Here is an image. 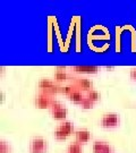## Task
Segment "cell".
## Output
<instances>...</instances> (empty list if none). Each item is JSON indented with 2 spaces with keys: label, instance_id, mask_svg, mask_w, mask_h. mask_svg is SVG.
<instances>
[{
  "label": "cell",
  "instance_id": "8",
  "mask_svg": "<svg viewBox=\"0 0 136 153\" xmlns=\"http://www.w3.org/2000/svg\"><path fill=\"white\" fill-rule=\"evenodd\" d=\"M74 136H75V142L80 143V144H86L91 141L92 134L86 128H80V129L75 131Z\"/></svg>",
  "mask_w": 136,
  "mask_h": 153
},
{
  "label": "cell",
  "instance_id": "2",
  "mask_svg": "<svg viewBox=\"0 0 136 153\" xmlns=\"http://www.w3.org/2000/svg\"><path fill=\"white\" fill-rule=\"evenodd\" d=\"M50 114L54 117L56 120H64L65 121L66 117L68 115V110L62 103H60L59 101L54 100L51 107H50Z\"/></svg>",
  "mask_w": 136,
  "mask_h": 153
},
{
  "label": "cell",
  "instance_id": "13",
  "mask_svg": "<svg viewBox=\"0 0 136 153\" xmlns=\"http://www.w3.org/2000/svg\"><path fill=\"white\" fill-rule=\"evenodd\" d=\"M85 97H86L88 100H91L93 103H97L99 100H100V93L98 91H95V90H91V91H88V92L85 93Z\"/></svg>",
  "mask_w": 136,
  "mask_h": 153
},
{
  "label": "cell",
  "instance_id": "11",
  "mask_svg": "<svg viewBox=\"0 0 136 153\" xmlns=\"http://www.w3.org/2000/svg\"><path fill=\"white\" fill-rule=\"evenodd\" d=\"M73 71L82 74H95L98 73L99 68L97 66H75L73 67Z\"/></svg>",
  "mask_w": 136,
  "mask_h": 153
},
{
  "label": "cell",
  "instance_id": "1",
  "mask_svg": "<svg viewBox=\"0 0 136 153\" xmlns=\"http://www.w3.org/2000/svg\"><path fill=\"white\" fill-rule=\"evenodd\" d=\"M75 133L74 124L71 121L65 120L61 124L57 126V128L54 129V136L57 141H66L69 136H71Z\"/></svg>",
  "mask_w": 136,
  "mask_h": 153
},
{
  "label": "cell",
  "instance_id": "7",
  "mask_svg": "<svg viewBox=\"0 0 136 153\" xmlns=\"http://www.w3.org/2000/svg\"><path fill=\"white\" fill-rule=\"evenodd\" d=\"M73 85L77 90H80V91H82V92L84 93L88 92L91 90H94L93 88V83L88 78H84V77H76V78H74Z\"/></svg>",
  "mask_w": 136,
  "mask_h": 153
},
{
  "label": "cell",
  "instance_id": "16",
  "mask_svg": "<svg viewBox=\"0 0 136 153\" xmlns=\"http://www.w3.org/2000/svg\"><path fill=\"white\" fill-rule=\"evenodd\" d=\"M93 105H94V103H93L91 100H88L86 97H85V99H84V101H83V102L81 103V107L83 108V109H85V110L92 109Z\"/></svg>",
  "mask_w": 136,
  "mask_h": 153
},
{
  "label": "cell",
  "instance_id": "6",
  "mask_svg": "<svg viewBox=\"0 0 136 153\" xmlns=\"http://www.w3.org/2000/svg\"><path fill=\"white\" fill-rule=\"evenodd\" d=\"M39 90H40V92L48 93L50 95H52V94H56V93L59 92L61 88H59L54 81L43 78V79H41L39 82Z\"/></svg>",
  "mask_w": 136,
  "mask_h": 153
},
{
  "label": "cell",
  "instance_id": "9",
  "mask_svg": "<svg viewBox=\"0 0 136 153\" xmlns=\"http://www.w3.org/2000/svg\"><path fill=\"white\" fill-rule=\"evenodd\" d=\"M93 153H112L114 149L107 142L103 141H95L92 145Z\"/></svg>",
  "mask_w": 136,
  "mask_h": 153
},
{
  "label": "cell",
  "instance_id": "10",
  "mask_svg": "<svg viewBox=\"0 0 136 153\" xmlns=\"http://www.w3.org/2000/svg\"><path fill=\"white\" fill-rule=\"evenodd\" d=\"M67 97H68V99L71 100L73 103H76L81 105V103L84 101V99H85V93L82 92V91H80V90H77L75 88Z\"/></svg>",
  "mask_w": 136,
  "mask_h": 153
},
{
  "label": "cell",
  "instance_id": "17",
  "mask_svg": "<svg viewBox=\"0 0 136 153\" xmlns=\"http://www.w3.org/2000/svg\"><path fill=\"white\" fill-rule=\"evenodd\" d=\"M131 77L133 79H135L136 81V68H133L131 71Z\"/></svg>",
  "mask_w": 136,
  "mask_h": 153
},
{
  "label": "cell",
  "instance_id": "14",
  "mask_svg": "<svg viewBox=\"0 0 136 153\" xmlns=\"http://www.w3.org/2000/svg\"><path fill=\"white\" fill-rule=\"evenodd\" d=\"M67 78V75L64 71H57L54 73V79L56 82H64Z\"/></svg>",
  "mask_w": 136,
  "mask_h": 153
},
{
  "label": "cell",
  "instance_id": "15",
  "mask_svg": "<svg viewBox=\"0 0 136 153\" xmlns=\"http://www.w3.org/2000/svg\"><path fill=\"white\" fill-rule=\"evenodd\" d=\"M10 145L6 141H1L0 142V153H10Z\"/></svg>",
  "mask_w": 136,
  "mask_h": 153
},
{
  "label": "cell",
  "instance_id": "4",
  "mask_svg": "<svg viewBox=\"0 0 136 153\" xmlns=\"http://www.w3.org/2000/svg\"><path fill=\"white\" fill-rule=\"evenodd\" d=\"M54 101V99L52 98V95H50L48 93L39 92L35 97L34 103H35V107L38 109H50Z\"/></svg>",
  "mask_w": 136,
  "mask_h": 153
},
{
  "label": "cell",
  "instance_id": "5",
  "mask_svg": "<svg viewBox=\"0 0 136 153\" xmlns=\"http://www.w3.org/2000/svg\"><path fill=\"white\" fill-rule=\"evenodd\" d=\"M48 151V142L43 137H33L30 143V152L28 153H45Z\"/></svg>",
  "mask_w": 136,
  "mask_h": 153
},
{
  "label": "cell",
  "instance_id": "3",
  "mask_svg": "<svg viewBox=\"0 0 136 153\" xmlns=\"http://www.w3.org/2000/svg\"><path fill=\"white\" fill-rule=\"evenodd\" d=\"M120 124V117L118 114L109 112L104 114L101 118V126L106 129H114L117 128Z\"/></svg>",
  "mask_w": 136,
  "mask_h": 153
},
{
  "label": "cell",
  "instance_id": "12",
  "mask_svg": "<svg viewBox=\"0 0 136 153\" xmlns=\"http://www.w3.org/2000/svg\"><path fill=\"white\" fill-rule=\"evenodd\" d=\"M66 153H83L82 144H80V143H77V142L71 143V144L67 146Z\"/></svg>",
  "mask_w": 136,
  "mask_h": 153
}]
</instances>
